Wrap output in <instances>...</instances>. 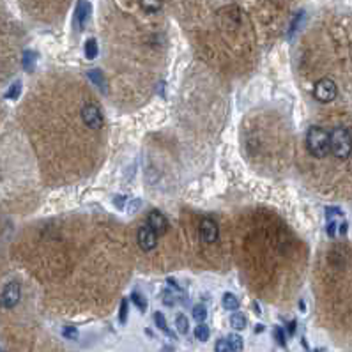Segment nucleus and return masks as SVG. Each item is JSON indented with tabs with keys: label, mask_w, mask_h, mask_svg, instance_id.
<instances>
[{
	"label": "nucleus",
	"mask_w": 352,
	"mask_h": 352,
	"mask_svg": "<svg viewBox=\"0 0 352 352\" xmlns=\"http://www.w3.org/2000/svg\"><path fill=\"white\" fill-rule=\"evenodd\" d=\"M253 310H255V313H260V308H259V305H257V303L253 305Z\"/></svg>",
	"instance_id": "c85d7f7f"
},
{
	"label": "nucleus",
	"mask_w": 352,
	"mask_h": 352,
	"mask_svg": "<svg viewBox=\"0 0 352 352\" xmlns=\"http://www.w3.org/2000/svg\"><path fill=\"white\" fill-rule=\"evenodd\" d=\"M147 223H149L147 227L153 230L156 235H163V234H166V230H168V220H166L161 211H156V209L149 212Z\"/></svg>",
	"instance_id": "423d86ee"
},
{
	"label": "nucleus",
	"mask_w": 352,
	"mask_h": 352,
	"mask_svg": "<svg viewBox=\"0 0 352 352\" xmlns=\"http://www.w3.org/2000/svg\"><path fill=\"white\" fill-rule=\"evenodd\" d=\"M62 335L66 336L68 340H78V329L77 327H73V326H68V327H64Z\"/></svg>",
	"instance_id": "5701e85b"
},
{
	"label": "nucleus",
	"mask_w": 352,
	"mask_h": 352,
	"mask_svg": "<svg viewBox=\"0 0 352 352\" xmlns=\"http://www.w3.org/2000/svg\"><path fill=\"white\" fill-rule=\"evenodd\" d=\"M156 242H157L156 234L149 229V227H142V229H138V246H140L142 250L144 251L154 250V248H156Z\"/></svg>",
	"instance_id": "6e6552de"
},
{
	"label": "nucleus",
	"mask_w": 352,
	"mask_h": 352,
	"mask_svg": "<svg viewBox=\"0 0 352 352\" xmlns=\"http://www.w3.org/2000/svg\"><path fill=\"white\" fill-rule=\"evenodd\" d=\"M89 16H90V4L87 0H80L77 5V11H75V25H77L78 30L83 29Z\"/></svg>",
	"instance_id": "1a4fd4ad"
},
{
	"label": "nucleus",
	"mask_w": 352,
	"mask_h": 352,
	"mask_svg": "<svg viewBox=\"0 0 352 352\" xmlns=\"http://www.w3.org/2000/svg\"><path fill=\"white\" fill-rule=\"evenodd\" d=\"M221 303H223V306H225L227 310L235 312L239 308V299L234 296V294H230V292L223 294V299H221Z\"/></svg>",
	"instance_id": "ddd939ff"
},
{
	"label": "nucleus",
	"mask_w": 352,
	"mask_h": 352,
	"mask_svg": "<svg viewBox=\"0 0 352 352\" xmlns=\"http://www.w3.org/2000/svg\"><path fill=\"white\" fill-rule=\"evenodd\" d=\"M80 117L85 126L89 127V129H92V131H99L103 127V115L96 103H85L81 106Z\"/></svg>",
	"instance_id": "7ed1b4c3"
},
{
	"label": "nucleus",
	"mask_w": 352,
	"mask_h": 352,
	"mask_svg": "<svg viewBox=\"0 0 352 352\" xmlns=\"http://www.w3.org/2000/svg\"><path fill=\"white\" fill-rule=\"evenodd\" d=\"M329 151L338 159H349L351 156V131L347 127H335L329 133Z\"/></svg>",
	"instance_id": "f03ea898"
},
{
	"label": "nucleus",
	"mask_w": 352,
	"mask_h": 352,
	"mask_svg": "<svg viewBox=\"0 0 352 352\" xmlns=\"http://www.w3.org/2000/svg\"><path fill=\"white\" fill-rule=\"evenodd\" d=\"M98 42H96V39H89V41L85 42V57L87 59H96L98 57Z\"/></svg>",
	"instance_id": "dca6fc26"
},
{
	"label": "nucleus",
	"mask_w": 352,
	"mask_h": 352,
	"mask_svg": "<svg viewBox=\"0 0 352 352\" xmlns=\"http://www.w3.org/2000/svg\"><path fill=\"white\" fill-rule=\"evenodd\" d=\"M21 297V287L18 281H9L7 285L2 290V297H0V303L4 308H14V306L20 303Z\"/></svg>",
	"instance_id": "39448f33"
},
{
	"label": "nucleus",
	"mask_w": 352,
	"mask_h": 352,
	"mask_svg": "<svg viewBox=\"0 0 352 352\" xmlns=\"http://www.w3.org/2000/svg\"><path fill=\"white\" fill-rule=\"evenodd\" d=\"M218 234H220V230H218L216 221L209 220V218L202 220V223H200V235H202L204 242H207V244L216 242L218 241Z\"/></svg>",
	"instance_id": "0eeeda50"
},
{
	"label": "nucleus",
	"mask_w": 352,
	"mask_h": 352,
	"mask_svg": "<svg viewBox=\"0 0 352 352\" xmlns=\"http://www.w3.org/2000/svg\"><path fill=\"white\" fill-rule=\"evenodd\" d=\"M20 92H21V83H20V81H16V83L11 85V89L5 92V98H7V99H16L18 96H20Z\"/></svg>",
	"instance_id": "4be33fe9"
},
{
	"label": "nucleus",
	"mask_w": 352,
	"mask_h": 352,
	"mask_svg": "<svg viewBox=\"0 0 352 352\" xmlns=\"http://www.w3.org/2000/svg\"><path fill=\"white\" fill-rule=\"evenodd\" d=\"M163 301H165V305L174 306L175 303H177V297H175V294H172V292H165V297H163Z\"/></svg>",
	"instance_id": "bb28decb"
},
{
	"label": "nucleus",
	"mask_w": 352,
	"mask_h": 352,
	"mask_svg": "<svg viewBox=\"0 0 352 352\" xmlns=\"http://www.w3.org/2000/svg\"><path fill=\"white\" fill-rule=\"evenodd\" d=\"M175 326H177V331L181 333V335H186L188 329H190V322H188L186 315H177V318H175Z\"/></svg>",
	"instance_id": "6ab92c4d"
},
{
	"label": "nucleus",
	"mask_w": 352,
	"mask_h": 352,
	"mask_svg": "<svg viewBox=\"0 0 352 352\" xmlns=\"http://www.w3.org/2000/svg\"><path fill=\"white\" fill-rule=\"evenodd\" d=\"M294 333H296V320L289 324V335H294Z\"/></svg>",
	"instance_id": "cd10ccee"
},
{
	"label": "nucleus",
	"mask_w": 352,
	"mask_h": 352,
	"mask_svg": "<svg viewBox=\"0 0 352 352\" xmlns=\"http://www.w3.org/2000/svg\"><path fill=\"white\" fill-rule=\"evenodd\" d=\"M140 5L147 13H157L163 5V0H140Z\"/></svg>",
	"instance_id": "f8f14e48"
},
{
	"label": "nucleus",
	"mask_w": 352,
	"mask_h": 352,
	"mask_svg": "<svg viewBox=\"0 0 352 352\" xmlns=\"http://www.w3.org/2000/svg\"><path fill=\"white\" fill-rule=\"evenodd\" d=\"M205 317H207V310H205L204 305H196L195 308H193V318H195L196 322H204Z\"/></svg>",
	"instance_id": "aec40b11"
},
{
	"label": "nucleus",
	"mask_w": 352,
	"mask_h": 352,
	"mask_svg": "<svg viewBox=\"0 0 352 352\" xmlns=\"http://www.w3.org/2000/svg\"><path fill=\"white\" fill-rule=\"evenodd\" d=\"M0 352H5V351H2V349H0Z\"/></svg>",
	"instance_id": "c756f323"
},
{
	"label": "nucleus",
	"mask_w": 352,
	"mask_h": 352,
	"mask_svg": "<svg viewBox=\"0 0 352 352\" xmlns=\"http://www.w3.org/2000/svg\"><path fill=\"white\" fill-rule=\"evenodd\" d=\"M306 147L313 157H326L329 153V133L320 126H312L306 135Z\"/></svg>",
	"instance_id": "f257e3e1"
},
{
	"label": "nucleus",
	"mask_w": 352,
	"mask_h": 352,
	"mask_svg": "<svg viewBox=\"0 0 352 352\" xmlns=\"http://www.w3.org/2000/svg\"><path fill=\"white\" fill-rule=\"evenodd\" d=\"M154 322H156V326L161 329L165 335H168V336H174V333L170 331L168 329V324H166V320H165V315L161 313V312H156L154 313Z\"/></svg>",
	"instance_id": "4468645a"
},
{
	"label": "nucleus",
	"mask_w": 352,
	"mask_h": 352,
	"mask_svg": "<svg viewBox=\"0 0 352 352\" xmlns=\"http://www.w3.org/2000/svg\"><path fill=\"white\" fill-rule=\"evenodd\" d=\"M131 301L135 303V306L138 308L140 312H145L147 310V301H145V297L140 296L138 292H133L131 294Z\"/></svg>",
	"instance_id": "412c9836"
},
{
	"label": "nucleus",
	"mask_w": 352,
	"mask_h": 352,
	"mask_svg": "<svg viewBox=\"0 0 352 352\" xmlns=\"http://www.w3.org/2000/svg\"><path fill=\"white\" fill-rule=\"evenodd\" d=\"M87 77L92 80V83L96 85V87H99L103 92H106V81H105V77H103V73L99 71V69H90V71L87 73Z\"/></svg>",
	"instance_id": "9d476101"
},
{
	"label": "nucleus",
	"mask_w": 352,
	"mask_h": 352,
	"mask_svg": "<svg viewBox=\"0 0 352 352\" xmlns=\"http://www.w3.org/2000/svg\"><path fill=\"white\" fill-rule=\"evenodd\" d=\"M274 338H276V342H278V344L283 347L287 340H285V331L281 329V327H274Z\"/></svg>",
	"instance_id": "393cba45"
},
{
	"label": "nucleus",
	"mask_w": 352,
	"mask_h": 352,
	"mask_svg": "<svg viewBox=\"0 0 352 352\" xmlns=\"http://www.w3.org/2000/svg\"><path fill=\"white\" fill-rule=\"evenodd\" d=\"M336 94H338V87L336 83L331 80V78H322V80H318L315 83V89H313V98L317 99L318 103H331L333 99L336 98Z\"/></svg>",
	"instance_id": "20e7f679"
},
{
	"label": "nucleus",
	"mask_w": 352,
	"mask_h": 352,
	"mask_svg": "<svg viewBox=\"0 0 352 352\" xmlns=\"http://www.w3.org/2000/svg\"><path fill=\"white\" fill-rule=\"evenodd\" d=\"M36 59H38L36 51L27 50L25 53H23V68H25V71H29V73L34 71V68H36Z\"/></svg>",
	"instance_id": "9b49d317"
},
{
	"label": "nucleus",
	"mask_w": 352,
	"mask_h": 352,
	"mask_svg": "<svg viewBox=\"0 0 352 352\" xmlns=\"http://www.w3.org/2000/svg\"><path fill=\"white\" fill-rule=\"evenodd\" d=\"M214 351L216 352H232L230 351V347H229V344H227V340H218Z\"/></svg>",
	"instance_id": "a878e982"
},
{
	"label": "nucleus",
	"mask_w": 352,
	"mask_h": 352,
	"mask_svg": "<svg viewBox=\"0 0 352 352\" xmlns=\"http://www.w3.org/2000/svg\"><path fill=\"white\" fill-rule=\"evenodd\" d=\"M119 320H120V324H126V320H127V299H122V303H120Z\"/></svg>",
	"instance_id": "b1692460"
},
{
	"label": "nucleus",
	"mask_w": 352,
	"mask_h": 352,
	"mask_svg": "<svg viewBox=\"0 0 352 352\" xmlns=\"http://www.w3.org/2000/svg\"><path fill=\"white\" fill-rule=\"evenodd\" d=\"M227 344H229L230 351L232 352H242V338L235 333L229 335V340H227Z\"/></svg>",
	"instance_id": "2eb2a0df"
},
{
	"label": "nucleus",
	"mask_w": 352,
	"mask_h": 352,
	"mask_svg": "<svg viewBox=\"0 0 352 352\" xmlns=\"http://www.w3.org/2000/svg\"><path fill=\"white\" fill-rule=\"evenodd\" d=\"M209 335H211L209 327L205 326L204 322H200L198 326H196V329H195V338L200 340V342H207V340H209Z\"/></svg>",
	"instance_id": "f3484780"
},
{
	"label": "nucleus",
	"mask_w": 352,
	"mask_h": 352,
	"mask_svg": "<svg viewBox=\"0 0 352 352\" xmlns=\"http://www.w3.org/2000/svg\"><path fill=\"white\" fill-rule=\"evenodd\" d=\"M230 324H232L234 329H244L246 327V317L242 313H234L230 317Z\"/></svg>",
	"instance_id": "a211bd4d"
}]
</instances>
